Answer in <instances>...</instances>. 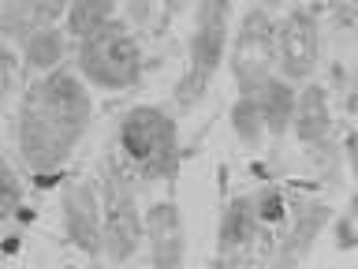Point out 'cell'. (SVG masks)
Returning <instances> with one entry per match:
<instances>
[{
	"mask_svg": "<svg viewBox=\"0 0 358 269\" xmlns=\"http://www.w3.org/2000/svg\"><path fill=\"white\" fill-rule=\"evenodd\" d=\"M67 15L64 4H4L0 11V27L11 41H27L30 34H38L45 27H56V19Z\"/></svg>",
	"mask_w": 358,
	"mask_h": 269,
	"instance_id": "14",
	"label": "cell"
},
{
	"mask_svg": "<svg viewBox=\"0 0 358 269\" xmlns=\"http://www.w3.org/2000/svg\"><path fill=\"white\" fill-rule=\"evenodd\" d=\"M19 202H22V184L15 176V168H11L8 161L0 165V217H19Z\"/></svg>",
	"mask_w": 358,
	"mask_h": 269,
	"instance_id": "19",
	"label": "cell"
},
{
	"mask_svg": "<svg viewBox=\"0 0 358 269\" xmlns=\"http://www.w3.org/2000/svg\"><path fill=\"white\" fill-rule=\"evenodd\" d=\"M145 240H150V265L153 269H179L187 254L183 213L172 198L153 202L145 213Z\"/></svg>",
	"mask_w": 358,
	"mask_h": 269,
	"instance_id": "11",
	"label": "cell"
},
{
	"mask_svg": "<svg viewBox=\"0 0 358 269\" xmlns=\"http://www.w3.org/2000/svg\"><path fill=\"white\" fill-rule=\"evenodd\" d=\"M336 247H340V251H355V247H358V224H355V213H347V217L336 221Z\"/></svg>",
	"mask_w": 358,
	"mask_h": 269,
	"instance_id": "20",
	"label": "cell"
},
{
	"mask_svg": "<svg viewBox=\"0 0 358 269\" xmlns=\"http://www.w3.org/2000/svg\"><path fill=\"white\" fill-rule=\"evenodd\" d=\"M231 131L235 139L246 142V146H257L265 134V123H262V112H257V101L250 94H239L231 105Z\"/></svg>",
	"mask_w": 358,
	"mask_h": 269,
	"instance_id": "18",
	"label": "cell"
},
{
	"mask_svg": "<svg viewBox=\"0 0 358 269\" xmlns=\"http://www.w3.org/2000/svg\"><path fill=\"white\" fill-rule=\"evenodd\" d=\"M276 254V240L273 232L257 221L254 209V195H239L231 198L220 213V232H217V258H228V262L250 265L254 258L262 262H273Z\"/></svg>",
	"mask_w": 358,
	"mask_h": 269,
	"instance_id": "6",
	"label": "cell"
},
{
	"mask_svg": "<svg viewBox=\"0 0 358 269\" xmlns=\"http://www.w3.org/2000/svg\"><path fill=\"white\" fill-rule=\"evenodd\" d=\"M254 209H257V221H262L268 232H276V228H287L291 202H287V195H284V187H276V184H265L262 191H254Z\"/></svg>",
	"mask_w": 358,
	"mask_h": 269,
	"instance_id": "17",
	"label": "cell"
},
{
	"mask_svg": "<svg viewBox=\"0 0 358 269\" xmlns=\"http://www.w3.org/2000/svg\"><path fill=\"white\" fill-rule=\"evenodd\" d=\"M120 150L142 184L176 179L183 153H179V127L172 112L161 105H134L120 120Z\"/></svg>",
	"mask_w": 358,
	"mask_h": 269,
	"instance_id": "3",
	"label": "cell"
},
{
	"mask_svg": "<svg viewBox=\"0 0 358 269\" xmlns=\"http://www.w3.org/2000/svg\"><path fill=\"white\" fill-rule=\"evenodd\" d=\"M250 97L257 101V112H262V123H265L268 134H287L291 131L295 109H299V94L284 75L262 78V83L250 90Z\"/></svg>",
	"mask_w": 358,
	"mask_h": 269,
	"instance_id": "12",
	"label": "cell"
},
{
	"mask_svg": "<svg viewBox=\"0 0 358 269\" xmlns=\"http://www.w3.org/2000/svg\"><path fill=\"white\" fill-rule=\"evenodd\" d=\"M108 19H116V8H112L108 0H78V4L67 8L64 27H67V34H71L75 41H83V38H90L94 30L105 27Z\"/></svg>",
	"mask_w": 358,
	"mask_h": 269,
	"instance_id": "16",
	"label": "cell"
},
{
	"mask_svg": "<svg viewBox=\"0 0 358 269\" xmlns=\"http://www.w3.org/2000/svg\"><path fill=\"white\" fill-rule=\"evenodd\" d=\"M332 221V206H324L321 198H310V195H295L291 198V217H287V228L284 235L276 240V254H273V269H299L306 262V254L313 251L321 228Z\"/></svg>",
	"mask_w": 358,
	"mask_h": 269,
	"instance_id": "9",
	"label": "cell"
},
{
	"mask_svg": "<svg viewBox=\"0 0 358 269\" xmlns=\"http://www.w3.org/2000/svg\"><path fill=\"white\" fill-rule=\"evenodd\" d=\"M56 179H64V172H41V176H34V184L38 187H56Z\"/></svg>",
	"mask_w": 358,
	"mask_h": 269,
	"instance_id": "22",
	"label": "cell"
},
{
	"mask_svg": "<svg viewBox=\"0 0 358 269\" xmlns=\"http://www.w3.org/2000/svg\"><path fill=\"white\" fill-rule=\"evenodd\" d=\"M209 269H250V265H239V262H228V258H213Z\"/></svg>",
	"mask_w": 358,
	"mask_h": 269,
	"instance_id": "23",
	"label": "cell"
},
{
	"mask_svg": "<svg viewBox=\"0 0 358 269\" xmlns=\"http://www.w3.org/2000/svg\"><path fill=\"white\" fill-rule=\"evenodd\" d=\"M351 209H355V224H358V198L351 202Z\"/></svg>",
	"mask_w": 358,
	"mask_h": 269,
	"instance_id": "24",
	"label": "cell"
},
{
	"mask_svg": "<svg viewBox=\"0 0 358 269\" xmlns=\"http://www.w3.org/2000/svg\"><path fill=\"white\" fill-rule=\"evenodd\" d=\"M64 53H67V38H64L60 27H45V30L30 34V38L22 41V60H27V67L45 71V75L60 71V67H64L60 64Z\"/></svg>",
	"mask_w": 358,
	"mask_h": 269,
	"instance_id": "15",
	"label": "cell"
},
{
	"mask_svg": "<svg viewBox=\"0 0 358 269\" xmlns=\"http://www.w3.org/2000/svg\"><path fill=\"white\" fill-rule=\"evenodd\" d=\"M60 213H64V235L71 240L86 258L105 254V213H101L94 184H67L60 195Z\"/></svg>",
	"mask_w": 358,
	"mask_h": 269,
	"instance_id": "10",
	"label": "cell"
},
{
	"mask_svg": "<svg viewBox=\"0 0 358 269\" xmlns=\"http://www.w3.org/2000/svg\"><path fill=\"white\" fill-rule=\"evenodd\" d=\"M90 120H94V101L75 71L60 67L52 75H41L19 101L15 134L22 165L34 176L60 172L71 150L90 131Z\"/></svg>",
	"mask_w": 358,
	"mask_h": 269,
	"instance_id": "1",
	"label": "cell"
},
{
	"mask_svg": "<svg viewBox=\"0 0 358 269\" xmlns=\"http://www.w3.org/2000/svg\"><path fill=\"white\" fill-rule=\"evenodd\" d=\"M291 131H295V139L306 142L310 150H313V146H321V142H329V134H332V116H329V94H324V86H317V83L302 86Z\"/></svg>",
	"mask_w": 358,
	"mask_h": 269,
	"instance_id": "13",
	"label": "cell"
},
{
	"mask_svg": "<svg viewBox=\"0 0 358 269\" xmlns=\"http://www.w3.org/2000/svg\"><path fill=\"white\" fill-rule=\"evenodd\" d=\"M224 53H228V4L224 0H201L194 8V34H190L187 67L176 78L179 112H190L209 94V83L220 71Z\"/></svg>",
	"mask_w": 358,
	"mask_h": 269,
	"instance_id": "4",
	"label": "cell"
},
{
	"mask_svg": "<svg viewBox=\"0 0 358 269\" xmlns=\"http://www.w3.org/2000/svg\"><path fill=\"white\" fill-rule=\"evenodd\" d=\"M317 11L313 8H291L276 27V60L287 83H306L317 67Z\"/></svg>",
	"mask_w": 358,
	"mask_h": 269,
	"instance_id": "8",
	"label": "cell"
},
{
	"mask_svg": "<svg viewBox=\"0 0 358 269\" xmlns=\"http://www.w3.org/2000/svg\"><path fill=\"white\" fill-rule=\"evenodd\" d=\"M347 165H351V172H355V179H358V127L347 134Z\"/></svg>",
	"mask_w": 358,
	"mask_h": 269,
	"instance_id": "21",
	"label": "cell"
},
{
	"mask_svg": "<svg viewBox=\"0 0 358 269\" xmlns=\"http://www.w3.org/2000/svg\"><path fill=\"white\" fill-rule=\"evenodd\" d=\"M145 184L138 172L131 168V161L123 157V150L105 153L101 161V213H105V258L112 265L131 262L134 251L145 240V217L138 213V191Z\"/></svg>",
	"mask_w": 358,
	"mask_h": 269,
	"instance_id": "2",
	"label": "cell"
},
{
	"mask_svg": "<svg viewBox=\"0 0 358 269\" xmlns=\"http://www.w3.org/2000/svg\"><path fill=\"white\" fill-rule=\"evenodd\" d=\"M75 67L86 83L101 90H131L142 78V49L134 41L131 27L116 15L90 38L78 41Z\"/></svg>",
	"mask_w": 358,
	"mask_h": 269,
	"instance_id": "5",
	"label": "cell"
},
{
	"mask_svg": "<svg viewBox=\"0 0 358 269\" xmlns=\"http://www.w3.org/2000/svg\"><path fill=\"white\" fill-rule=\"evenodd\" d=\"M276 27L273 15L265 8H250L239 22V38H235L231 49V75L239 94H250V90L262 83V78L273 75V60H276Z\"/></svg>",
	"mask_w": 358,
	"mask_h": 269,
	"instance_id": "7",
	"label": "cell"
}]
</instances>
